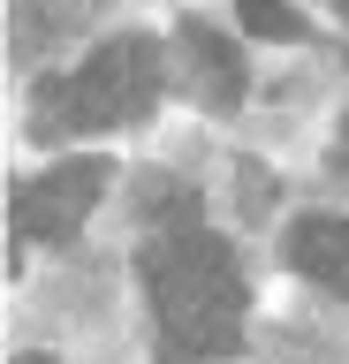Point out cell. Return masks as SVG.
<instances>
[{
  "instance_id": "1",
  "label": "cell",
  "mask_w": 349,
  "mask_h": 364,
  "mask_svg": "<svg viewBox=\"0 0 349 364\" xmlns=\"http://www.w3.org/2000/svg\"><path fill=\"white\" fill-rule=\"evenodd\" d=\"M144 296L160 311V364H198V357H235L243 349V281L220 235H152L137 250Z\"/></svg>"
},
{
  "instance_id": "2",
  "label": "cell",
  "mask_w": 349,
  "mask_h": 364,
  "mask_svg": "<svg viewBox=\"0 0 349 364\" xmlns=\"http://www.w3.org/2000/svg\"><path fill=\"white\" fill-rule=\"evenodd\" d=\"M160 46L152 38H107L76 76H46L38 84V136H69V129H129L152 114L160 99Z\"/></svg>"
},
{
  "instance_id": "3",
  "label": "cell",
  "mask_w": 349,
  "mask_h": 364,
  "mask_svg": "<svg viewBox=\"0 0 349 364\" xmlns=\"http://www.w3.org/2000/svg\"><path fill=\"white\" fill-rule=\"evenodd\" d=\"M99 190H107V159H61V167H46L38 182L16 190V235L69 243L84 228V213L99 205Z\"/></svg>"
},
{
  "instance_id": "4",
  "label": "cell",
  "mask_w": 349,
  "mask_h": 364,
  "mask_svg": "<svg viewBox=\"0 0 349 364\" xmlns=\"http://www.w3.org/2000/svg\"><path fill=\"white\" fill-rule=\"evenodd\" d=\"M281 258H289L304 281H319V289L349 296V220H334V213H304V220L289 228Z\"/></svg>"
},
{
  "instance_id": "5",
  "label": "cell",
  "mask_w": 349,
  "mask_h": 364,
  "mask_svg": "<svg viewBox=\"0 0 349 364\" xmlns=\"http://www.w3.org/2000/svg\"><path fill=\"white\" fill-rule=\"evenodd\" d=\"M183 46L198 53V91H205V107H235L243 84H251V76H243V53H235L213 23H183Z\"/></svg>"
},
{
  "instance_id": "6",
  "label": "cell",
  "mask_w": 349,
  "mask_h": 364,
  "mask_svg": "<svg viewBox=\"0 0 349 364\" xmlns=\"http://www.w3.org/2000/svg\"><path fill=\"white\" fill-rule=\"evenodd\" d=\"M137 213L152 228H167V235H190V228H198V190H183V182L160 190V182H152V190H137Z\"/></svg>"
},
{
  "instance_id": "7",
  "label": "cell",
  "mask_w": 349,
  "mask_h": 364,
  "mask_svg": "<svg viewBox=\"0 0 349 364\" xmlns=\"http://www.w3.org/2000/svg\"><path fill=\"white\" fill-rule=\"evenodd\" d=\"M235 16H243L251 38H274V46H296L304 38V16L289 8V0H235Z\"/></svg>"
},
{
  "instance_id": "8",
  "label": "cell",
  "mask_w": 349,
  "mask_h": 364,
  "mask_svg": "<svg viewBox=\"0 0 349 364\" xmlns=\"http://www.w3.org/2000/svg\"><path fill=\"white\" fill-rule=\"evenodd\" d=\"M16 364H53V357H38V349H31V357H16Z\"/></svg>"
},
{
  "instance_id": "9",
  "label": "cell",
  "mask_w": 349,
  "mask_h": 364,
  "mask_svg": "<svg viewBox=\"0 0 349 364\" xmlns=\"http://www.w3.org/2000/svg\"><path fill=\"white\" fill-rule=\"evenodd\" d=\"M326 8H334V16H349V0H326Z\"/></svg>"
}]
</instances>
